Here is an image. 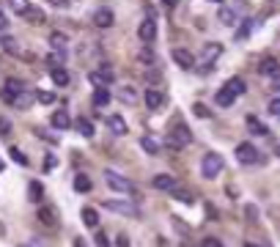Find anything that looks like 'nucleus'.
<instances>
[{"mask_svg": "<svg viewBox=\"0 0 280 247\" xmlns=\"http://www.w3.org/2000/svg\"><path fill=\"white\" fill-rule=\"evenodd\" d=\"M113 80H115V74L110 69H94V71H88V82L94 85V88H110L113 85Z\"/></svg>", "mask_w": 280, "mask_h": 247, "instance_id": "20e7f679", "label": "nucleus"}, {"mask_svg": "<svg viewBox=\"0 0 280 247\" xmlns=\"http://www.w3.org/2000/svg\"><path fill=\"white\" fill-rule=\"evenodd\" d=\"M220 55H223V44H217V41H215V44H206V47H203V55H201V63H203V71H206L209 66L215 63V61L220 58Z\"/></svg>", "mask_w": 280, "mask_h": 247, "instance_id": "9d476101", "label": "nucleus"}, {"mask_svg": "<svg viewBox=\"0 0 280 247\" xmlns=\"http://www.w3.org/2000/svg\"><path fill=\"white\" fill-rule=\"evenodd\" d=\"M118 99L124 102V105H135L137 102V91L132 88V85H124V88H118Z\"/></svg>", "mask_w": 280, "mask_h": 247, "instance_id": "bb28decb", "label": "nucleus"}, {"mask_svg": "<svg viewBox=\"0 0 280 247\" xmlns=\"http://www.w3.org/2000/svg\"><path fill=\"white\" fill-rule=\"evenodd\" d=\"M170 195H173L176 200H181V203H187V206H192V203H195V195H192L190 189H184V187H176Z\"/></svg>", "mask_w": 280, "mask_h": 247, "instance_id": "cd10ccee", "label": "nucleus"}, {"mask_svg": "<svg viewBox=\"0 0 280 247\" xmlns=\"http://www.w3.org/2000/svg\"><path fill=\"white\" fill-rule=\"evenodd\" d=\"M91 187H94V184H91V179L85 176V173H77V176H74V189H77V192H91Z\"/></svg>", "mask_w": 280, "mask_h": 247, "instance_id": "7c9ffc66", "label": "nucleus"}, {"mask_svg": "<svg viewBox=\"0 0 280 247\" xmlns=\"http://www.w3.org/2000/svg\"><path fill=\"white\" fill-rule=\"evenodd\" d=\"M225 88H231L236 96H242L244 91H247V85H244V80H242V77H231V80L225 82Z\"/></svg>", "mask_w": 280, "mask_h": 247, "instance_id": "473e14b6", "label": "nucleus"}, {"mask_svg": "<svg viewBox=\"0 0 280 247\" xmlns=\"http://www.w3.org/2000/svg\"><path fill=\"white\" fill-rule=\"evenodd\" d=\"M8 28V17H6V14H3V11H0V33H3V30H6Z\"/></svg>", "mask_w": 280, "mask_h": 247, "instance_id": "09e8293b", "label": "nucleus"}, {"mask_svg": "<svg viewBox=\"0 0 280 247\" xmlns=\"http://www.w3.org/2000/svg\"><path fill=\"white\" fill-rule=\"evenodd\" d=\"M63 61H66V50H53V53L47 55L50 69H53V66H63Z\"/></svg>", "mask_w": 280, "mask_h": 247, "instance_id": "72a5a7b5", "label": "nucleus"}, {"mask_svg": "<svg viewBox=\"0 0 280 247\" xmlns=\"http://www.w3.org/2000/svg\"><path fill=\"white\" fill-rule=\"evenodd\" d=\"M39 223L53 228V225L58 223V212H55L53 206H39Z\"/></svg>", "mask_w": 280, "mask_h": 247, "instance_id": "f3484780", "label": "nucleus"}, {"mask_svg": "<svg viewBox=\"0 0 280 247\" xmlns=\"http://www.w3.org/2000/svg\"><path fill=\"white\" fill-rule=\"evenodd\" d=\"M50 124H53L55 129L63 132V129H69V126H72V118H69V113H66V110H55L53 118H50Z\"/></svg>", "mask_w": 280, "mask_h": 247, "instance_id": "aec40b11", "label": "nucleus"}, {"mask_svg": "<svg viewBox=\"0 0 280 247\" xmlns=\"http://www.w3.org/2000/svg\"><path fill=\"white\" fill-rule=\"evenodd\" d=\"M8 6H11V11H17L19 17H22V14L30 8V3H28V0H8Z\"/></svg>", "mask_w": 280, "mask_h": 247, "instance_id": "c9c22d12", "label": "nucleus"}, {"mask_svg": "<svg viewBox=\"0 0 280 247\" xmlns=\"http://www.w3.org/2000/svg\"><path fill=\"white\" fill-rule=\"evenodd\" d=\"M272 91H278L280 94V71H275L272 74Z\"/></svg>", "mask_w": 280, "mask_h": 247, "instance_id": "a18cd8bd", "label": "nucleus"}, {"mask_svg": "<svg viewBox=\"0 0 280 247\" xmlns=\"http://www.w3.org/2000/svg\"><path fill=\"white\" fill-rule=\"evenodd\" d=\"M217 19H220L223 25H228V28H231V25H236V11H233V8H228V6H223L220 14H217Z\"/></svg>", "mask_w": 280, "mask_h": 247, "instance_id": "c756f323", "label": "nucleus"}, {"mask_svg": "<svg viewBox=\"0 0 280 247\" xmlns=\"http://www.w3.org/2000/svg\"><path fill=\"white\" fill-rule=\"evenodd\" d=\"M8 154H11V159L17 165H22V168H28V157H25L22 151H19V148H8Z\"/></svg>", "mask_w": 280, "mask_h": 247, "instance_id": "4c0bfd02", "label": "nucleus"}, {"mask_svg": "<svg viewBox=\"0 0 280 247\" xmlns=\"http://www.w3.org/2000/svg\"><path fill=\"white\" fill-rule=\"evenodd\" d=\"M8 132H11V121H8V118H3V116H0V137H6Z\"/></svg>", "mask_w": 280, "mask_h": 247, "instance_id": "ea45409f", "label": "nucleus"}, {"mask_svg": "<svg viewBox=\"0 0 280 247\" xmlns=\"http://www.w3.org/2000/svg\"><path fill=\"white\" fill-rule=\"evenodd\" d=\"M50 77H53V82L58 85V88L69 85V80H72V77H69V71H66L63 66H53V69H50Z\"/></svg>", "mask_w": 280, "mask_h": 247, "instance_id": "4be33fe9", "label": "nucleus"}, {"mask_svg": "<svg viewBox=\"0 0 280 247\" xmlns=\"http://www.w3.org/2000/svg\"><path fill=\"white\" fill-rule=\"evenodd\" d=\"M105 182H108L110 189H115V192H121V195H132L135 192V184H132L126 176L115 173V171H105Z\"/></svg>", "mask_w": 280, "mask_h": 247, "instance_id": "f03ea898", "label": "nucleus"}, {"mask_svg": "<svg viewBox=\"0 0 280 247\" xmlns=\"http://www.w3.org/2000/svg\"><path fill=\"white\" fill-rule=\"evenodd\" d=\"M223 168H225V159H223L220 154L209 151L206 157H203V162H201V176L203 179H215V176L223 173Z\"/></svg>", "mask_w": 280, "mask_h": 247, "instance_id": "f257e3e1", "label": "nucleus"}, {"mask_svg": "<svg viewBox=\"0 0 280 247\" xmlns=\"http://www.w3.org/2000/svg\"><path fill=\"white\" fill-rule=\"evenodd\" d=\"M233 102H236V94H233L231 88H225V85H223V88L215 94V105L217 107H231Z\"/></svg>", "mask_w": 280, "mask_h": 247, "instance_id": "6ab92c4d", "label": "nucleus"}, {"mask_svg": "<svg viewBox=\"0 0 280 247\" xmlns=\"http://www.w3.org/2000/svg\"><path fill=\"white\" fill-rule=\"evenodd\" d=\"M137 39L143 41V44H154V39H157V22H154V17H146L143 22H140V28H137Z\"/></svg>", "mask_w": 280, "mask_h": 247, "instance_id": "6e6552de", "label": "nucleus"}, {"mask_svg": "<svg viewBox=\"0 0 280 247\" xmlns=\"http://www.w3.org/2000/svg\"><path fill=\"white\" fill-rule=\"evenodd\" d=\"M74 129H77L83 137H94V121H91V118H83V116H80L77 121H74Z\"/></svg>", "mask_w": 280, "mask_h": 247, "instance_id": "5701e85b", "label": "nucleus"}, {"mask_svg": "<svg viewBox=\"0 0 280 247\" xmlns=\"http://www.w3.org/2000/svg\"><path fill=\"white\" fill-rule=\"evenodd\" d=\"M83 223L88 225V228H96V225H99V212L91 209V206H85L83 209Z\"/></svg>", "mask_w": 280, "mask_h": 247, "instance_id": "c85d7f7f", "label": "nucleus"}, {"mask_svg": "<svg viewBox=\"0 0 280 247\" xmlns=\"http://www.w3.org/2000/svg\"><path fill=\"white\" fill-rule=\"evenodd\" d=\"M154 189H162V192H173V189L179 187V182L173 176H168V173H160V176H154Z\"/></svg>", "mask_w": 280, "mask_h": 247, "instance_id": "4468645a", "label": "nucleus"}, {"mask_svg": "<svg viewBox=\"0 0 280 247\" xmlns=\"http://www.w3.org/2000/svg\"><path fill=\"white\" fill-rule=\"evenodd\" d=\"M192 143V132L187 129L184 124H176L170 132H168V146L170 148H184Z\"/></svg>", "mask_w": 280, "mask_h": 247, "instance_id": "7ed1b4c3", "label": "nucleus"}, {"mask_svg": "<svg viewBox=\"0 0 280 247\" xmlns=\"http://www.w3.org/2000/svg\"><path fill=\"white\" fill-rule=\"evenodd\" d=\"M275 71H280V61L278 58H272V55H267V58L258 63V74H264V77H272Z\"/></svg>", "mask_w": 280, "mask_h": 247, "instance_id": "a211bd4d", "label": "nucleus"}, {"mask_svg": "<svg viewBox=\"0 0 280 247\" xmlns=\"http://www.w3.org/2000/svg\"><path fill=\"white\" fill-rule=\"evenodd\" d=\"M236 159L242 165H256L261 157H258V148L253 146V143H239L236 146Z\"/></svg>", "mask_w": 280, "mask_h": 247, "instance_id": "0eeeda50", "label": "nucleus"}, {"mask_svg": "<svg viewBox=\"0 0 280 247\" xmlns=\"http://www.w3.org/2000/svg\"><path fill=\"white\" fill-rule=\"evenodd\" d=\"M146 107L149 110H162V105H165V94H162L160 88H146Z\"/></svg>", "mask_w": 280, "mask_h": 247, "instance_id": "f8f14e48", "label": "nucleus"}, {"mask_svg": "<svg viewBox=\"0 0 280 247\" xmlns=\"http://www.w3.org/2000/svg\"><path fill=\"white\" fill-rule=\"evenodd\" d=\"M55 165H58V159H55V157H53V154H50V157H47V159H44V168H47V171H53Z\"/></svg>", "mask_w": 280, "mask_h": 247, "instance_id": "49530a36", "label": "nucleus"}, {"mask_svg": "<svg viewBox=\"0 0 280 247\" xmlns=\"http://www.w3.org/2000/svg\"><path fill=\"white\" fill-rule=\"evenodd\" d=\"M244 247H267V245H261V242H247Z\"/></svg>", "mask_w": 280, "mask_h": 247, "instance_id": "864d4df0", "label": "nucleus"}, {"mask_svg": "<svg viewBox=\"0 0 280 247\" xmlns=\"http://www.w3.org/2000/svg\"><path fill=\"white\" fill-rule=\"evenodd\" d=\"M50 3H53V6H58V8H66V6H69V0H50Z\"/></svg>", "mask_w": 280, "mask_h": 247, "instance_id": "8fccbe9b", "label": "nucleus"}, {"mask_svg": "<svg viewBox=\"0 0 280 247\" xmlns=\"http://www.w3.org/2000/svg\"><path fill=\"white\" fill-rule=\"evenodd\" d=\"M192 110H195V116H198V118H209V116H212L206 105H195V107H192Z\"/></svg>", "mask_w": 280, "mask_h": 247, "instance_id": "a19ab883", "label": "nucleus"}, {"mask_svg": "<svg viewBox=\"0 0 280 247\" xmlns=\"http://www.w3.org/2000/svg\"><path fill=\"white\" fill-rule=\"evenodd\" d=\"M66 44H69V36L66 33H60V30L50 33V47L53 50H66Z\"/></svg>", "mask_w": 280, "mask_h": 247, "instance_id": "a878e982", "label": "nucleus"}, {"mask_svg": "<svg viewBox=\"0 0 280 247\" xmlns=\"http://www.w3.org/2000/svg\"><path fill=\"white\" fill-rule=\"evenodd\" d=\"M33 102H36V94H33L30 88H25L22 94H17V99H14V107H17V110H28Z\"/></svg>", "mask_w": 280, "mask_h": 247, "instance_id": "412c9836", "label": "nucleus"}, {"mask_svg": "<svg viewBox=\"0 0 280 247\" xmlns=\"http://www.w3.org/2000/svg\"><path fill=\"white\" fill-rule=\"evenodd\" d=\"M269 113H272V116H278V118H280V96H275V99L269 102Z\"/></svg>", "mask_w": 280, "mask_h": 247, "instance_id": "79ce46f5", "label": "nucleus"}, {"mask_svg": "<svg viewBox=\"0 0 280 247\" xmlns=\"http://www.w3.org/2000/svg\"><path fill=\"white\" fill-rule=\"evenodd\" d=\"M140 146H143V151L151 154V157H157V154H160V143H157L154 137H143V140H140Z\"/></svg>", "mask_w": 280, "mask_h": 247, "instance_id": "f704fd0d", "label": "nucleus"}, {"mask_svg": "<svg viewBox=\"0 0 280 247\" xmlns=\"http://www.w3.org/2000/svg\"><path fill=\"white\" fill-rule=\"evenodd\" d=\"M212 3H223V0H212Z\"/></svg>", "mask_w": 280, "mask_h": 247, "instance_id": "6e6d98bb", "label": "nucleus"}, {"mask_svg": "<svg viewBox=\"0 0 280 247\" xmlns=\"http://www.w3.org/2000/svg\"><path fill=\"white\" fill-rule=\"evenodd\" d=\"M42 195H44V187H42L39 182H30V184H28V200L39 203V200H42Z\"/></svg>", "mask_w": 280, "mask_h": 247, "instance_id": "2f4dec72", "label": "nucleus"}, {"mask_svg": "<svg viewBox=\"0 0 280 247\" xmlns=\"http://www.w3.org/2000/svg\"><path fill=\"white\" fill-rule=\"evenodd\" d=\"M275 154H278V157H280V146H278V148H275Z\"/></svg>", "mask_w": 280, "mask_h": 247, "instance_id": "5fc2aeb1", "label": "nucleus"}, {"mask_svg": "<svg viewBox=\"0 0 280 247\" xmlns=\"http://www.w3.org/2000/svg\"><path fill=\"white\" fill-rule=\"evenodd\" d=\"M170 58H173V63L181 66V69H192V66H195V58H192V53H190V50H184V47L170 50Z\"/></svg>", "mask_w": 280, "mask_h": 247, "instance_id": "1a4fd4ad", "label": "nucleus"}, {"mask_svg": "<svg viewBox=\"0 0 280 247\" xmlns=\"http://www.w3.org/2000/svg\"><path fill=\"white\" fill-rule=\"evenodd\" d=\"M36 102H42V105H53L55 94H50V91H36Z\"/></svg>", "mask_w": 280, "mask_h": 247, "instance_id": "58836bf2", "label": "nucleus"}, {"mask_svg": "<svg viewBox=\"0 0 280 247\" xmlns=\"http://www.w3.org/2000/svg\"><path fill=\"white\" fill-rule=\"evenodd\" d=\"M162 3H165L168 8H176V6H179V0H162Z\"/></svg>", "mask_w": 280, "mask_h": 247, "instance_id": "603ef678", "label": "nucleus"}, {"mask_svg": "<svg viewBox=\"0 0 280 247\" xmlns=\"http://www.w3.org/2000/svg\"><path fill=\"white\" fill-rule=\"evenodd\" d=\"M0 47L6 50L8 55H17V58H30V53H25V50L19 47V41L11 39V36H3V39H0Z\"/></svg>", "mask_w": 280, "mask_h": 247, "instance_id": "ddd939ff", "label": "nucleus"}, {"mask_svg": "<svg viewBox=\"0 0 280 247\" xmlns=\"http://www.w3.org/2000/svg\"><path fill=\"white\" fill-rule=\"evenodd\" d=\"M115 245H118V247H129V236H126V234H121V236H118V242H115Z\"/></svg>", "mask_w": 280, "mask_h": 247, "instance_id": "de8ad7c7", "label": "nucleus"}, {"mask_svg": "<svg viewBox=\"0 0 280 247\" xmlns=\"http://www.w3.org/2000/svg\"><path fill=\"white\" fill-rule=\"evenodd\" d=\"M105 126H108L113 135H118V137L129 132V129H126V121H124L121 116H108V118H105Z\"/></svg>", "mask_w": 280, "mask_h": 247, "instance_id": "dca6fc26", "label": "nucleus"}, {"mask_svg": "<svg viewBox=\"0 0 280 247\" xmlns=\"http://www.w3.org/2000/svg\"><path fill=\"white\" fill-rule=\"evenodd\" d=\"M201 247H223V242L220 239H203Z\"/></svg>", "mask_w": 280, "mask_h": 247, "instance_id": "c03bdc74", "label": "nucleus"}, {"mask_svg": "<svg viewBox=\"0 0 280 247\" xmlns=\"http://www.w3.org/2000/svg\"><path fill=\"white\" fill-rule=\"evenodd\" d=\"M105 209H108V212H115V214H124V217H140V209H137L135 203H129V200H108Z\"/></svg>", "mask_w": 280, "mask_h": 247, "instance_id": "39448f33", "label": "nucleus"}, {"mask_svg": "<svg viewBox=\"0 0 280 247\" xmlns=\"http://www.w3.org/2000/svg\"><path fill=\"white\" fill-rule=\"evenodd\" d=\"M244 212H247V217H250V220H256V206H247V209H244Z\"/></svg>", "mask_w": 280, "mask_h": 247, "instance_id": "3c124183", "label": "nucleus"}, {"mask_svg": "<svg viewBox=\"0 0 280 247\" xmlns=\"http://www.w3.org/2000/svg\"><path fill=\"white\" fill-rule=\"evenodd\" d=\"M244 124H247V132H250V135H258V137H267L269 135V126L264 121H258L256 116H247V118H244Z\"/></svg>", "mask_w": 280, "mask_h": 247, "instance_id": "2eb2a0df", "label": "nucleus"}, {"mask_svg": "<svg viewBox=\"0 0 280 247\" xmlns=\"http://www.w3.org/2000/svg\"><path fill=\"white\" fill-rule=\"evenodd\" d=\"M28 88L22 80H6V85H3V91H0V99L6 102V105H14V99H17V94H22V91Z\"/></svg>", "mask_w": 280, "mask_h": 247, "instance_id": "423d86ee", "label": "nucleus"}, {"mask_svg": "<svg viewBox=\"0 0 280 247\" xmlns=\"http://www.w3.org/2000/svg\"><path fill=\"white\" fill-rule=\"evenodd\" d=\"M22 17L28 19L30 25H44V19H47V17H44V11H42V8H36V6H30Z\"/></svg>", "mask_w": 280, "mask_h": 247, "instance_id": "393cba45", "label": "nucleus"}, {"mask_svg": "<svg viewBox=\"0 0 280 247\" xmlns=\"http://www.w3.org/2000/svg\"><path fill=\"white\" fill-rule=\"evenodd\" d=\"M94 25H96V28H113V25H115L113 8H96V11H94Z\"/></svg>", "mask_w": 280, "mask_h": 247, "instance_id": "9b49d317", "label": "nucleus"}, {"mask_svg": "<svg viewBox=\"0 0 280 247\" xmlns=\"http://www.w3.org/2000/svg\"><path fill=\"white\" fill-rule=\"evenodd\" d=\"M137 61H140V63H157V58H154V53L149 50V44H146V47L137 53Z\"/></svg>", "mask_w": 280, "mask_h": 247, "instance_id": "e433bc0d", "label": "nucleus"}, {"mask_svg": "<svg viewBox=\"0 0 280 247\" xmlns=\"http://www.w3.org/2000/svg\"><path fill=\"white\" fill-rule=\"evenodd\" d=\"M110 105V88H94V107H108Z\"/></svg>", "mask_w": 280, "mask_h": 247, "instance_id": "b1692460", "label": "nucleus"}, {"mask_svg": "<svg viewBox=\"0 0 280 247\" xmlns=\"http://www.w3.org/2000/svg\"><path fill=\"white\" fill-rule=\"evenodd\" d=\"M96 247H110L108 234H96Z\"/></svg>", "mask_w": 280, "mask_h": 247, "instance_id": "37998d69", "label": "nucleus"}]
</instances>
